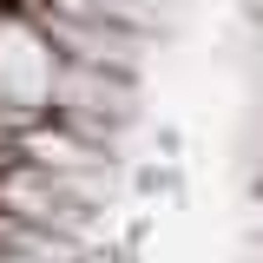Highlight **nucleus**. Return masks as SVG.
Returning a JSON list of instances; mask_svg holds the SVG:
<instances>
[{"instance_id": "nucleus-1", "label": "nucleus", "mask_w": 263, "mask_h": 263, "mask_svg": "<svg viewBox=\"0 0 263 263\" xmlns=\"http://www.w3.org/2000/svg\"><path fill=\"white\" fill-rule=\"evenodd\" d=\"M0 263H263V0H0Z\"/></svg>"}]
</instances>
